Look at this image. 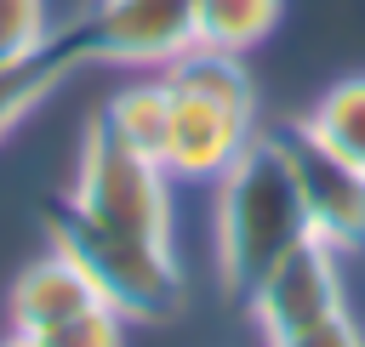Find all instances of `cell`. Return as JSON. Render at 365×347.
<instances>
[{"label":"cell","instance_id":"30bf717a","mask_svg":"<svg viewBox=\"0 0 365 347\" xmlns=\"http://www.w3.org/2000/svg\"><path fill=\"white\" fill-rule=\"evenodd\" d=\"M285 0H194V46L245 57L279 23Z\"/></svg>","mask_w":365,"mask_h":347},{"label":"cell","instance_id":"6da1fadb","mask_svg":"<svg viewBox=\"0 0 365 347\" xmlns=\"http://www.w3.org/2000/svg\"><path fill=\"white\" fill-rule=\"evenodd\" d=\"M302 239H314L308 228V205L297 188V165L285 137H251L240 148V159L217 176V273L222 290L245 307L251 290L262 284V273L291 256Z\"/></svg>","mask_w":365,"mask_h":347},{"label":"cell","instance_id":"3957f363","mask_svg":"<svg viewBox=\"0 0 365 347\" xmlns=\"http://www.w3.org/2000/svg\"><path fill=\"white\" fill-rule=\"evenodd\" d=\"M46 239H51V250H63L86 273L97 301L114 307L125 324H160L188 301V284H182L171 245L108 228V222L86 216L68 193L46 205Z\"/></svg>","mask_w":365,"mask_h":347},{"label":"cell","instance_id":"277c9868","mask_svg":"<svg viewBox=\"0 0 365 347\" xmlns=\"http://www.w3.org/2000/svg\"><path fill=\"white\" fill-rule=\"evenodd\" d=\"M68 199L86 216L108 222V228H125V233L171 245V176H165V165L137 154L131 142H120L97 114L86 125Z\"/></svg>","mask_w":365,"mask_h":347},{"label":"cell","instance_id":"2e32d148","mask_svg":"<svg viewBox=\"0 0 365 347\" xmlns=\"http://www.w3.org/2000/svg\"><path fill=\"white\" fill-rule=\"evenodd\" d=\"M0 347H51V341H46V336H29V330H11Z\"/></svg>","mask_w":365,"mask_h":347},{"label":"cell","instance_id":"4fadbf2b","mask_svg":"<svg viewBox=\"0 0 365 347\" xmlns=\"http://www.w3.org/2000/svg\"><path fill=\"white\" fill-rule=\"evenodd\" d=\"M46 40H51L46 0H0V63L40 51Z\"/></svg>","mask_w":365,"mask_h":347},{"label":"cell","instance_id":"ba28073f","mask_svg":"<svg viewBox=\"0 0 365 347\" xmlns=\"http://www.w3.org/2000/svg\"><path fill=\"white\" fill-rule=\"evenodd\" d=\"M86 307H97V290H91L86 273H80L63 250H51V245H46V256H34V262L11 279V290H6V319H11V330H29V336H51L63 319H74V313H86Z\"/></svg>","mask_w":365,"mask_h":347},{"label":"cell","instance_id":"9c48e42d","mask_svg":"<svg viewBox=\"0 0 365 347\" xmlns=\"http://www.w3.org/2000/svg\"><path fill=\"white\" fill-rule=\"evenodd\" d=\"M80 68H86V57H80V46H74L63 28H51V40H46L40 51L0 63V137H11V131H17L68 74H80Z\"/></svg>","mask_w":365,"mask_h":347},{"label":"cell","instance_id":"7c38bea8","mask_svg":"<svg viewBox=\"0 0 365 347\" xmlns=\"http://www.w3.org/2000/svg\"><path fill=\"white\" fill-rule=\"evenodd\" d=\"M165 108H171V97H165V74H160V80H131V85H120V91L97 108V119H103L120 142H131L137 154L160 159V142H165Z\"/></svg>","mask_w":365,"mask_h":347},{"label":"cell","instance_id":"5bb4252c","mask_svg":"<svg viewBox=\"0 0 365 347\" xmlns=\"http://www.w3.org/2000/svg\"><path fill=\"white\" fill-rule=\"evenodd\" d=\"M46 341H51V347H125V319L97 301V307H86V313L63 319Z\"/></svg>","mask_w":365,"mask_h":347},{"label":"cell","instance_id":"5b68a950","mask_svg":"<svg viewBox=\"0 0 365 347\" xmlns=\"http://www.w3.org/2000/svg\"><path fill=\"white\" fill-rule=\"evenodd\" d=\"M63 34L86 63L114 68H165L194 46V0H91Z\"/></svg>","mask_w":365,"mask_h":347},{"label":"cell","instance_id":"8992f818","mask_svg":"<svg viewBox=\"0 0 365 347\" xmlns=\"http://www.w3.org/2000/svg\"><path fill=\"white\" fill-rule=\"evenodd\" d=\"M336 307H342V267H336V250L325 239H302L291 256H279L245 301V313L257 319V330L268 341L285 330H302Z\"/></svg>","mask_w":365,"mask_h":347},{"label":"cell","instance_id":"52a82bcc","mask_svg":"<svg viewBox=\"0 0 365 347\" xmlns=\"http://www.w3.org/2000/svg\"><path fill=\"white\" fill-rule=\"evenodd\" d=\"M279 137H285V148H291L297 188H302L314 239H325L336 256H342V250H365V171L348 165L342 154L319 148L302 125H291V131H279Z\"/></svg>","mask_w":365,"mask_h":347},{"label":"cell","instance_id":"8fae6325","mask_svg":"<svg viewBox=\"0 0 365 347\" xmlns=\"http://www.w3.org/2000/svg\"><path fill=\"white\" fill-rule=\"evenodd\" d=\"M302 131H308L319 148H331V154H342L348 165L365 171V74L336 80V85L308 108Z\"/></svg>","mask_w":365,"mask_h":347},{"label":"cell","instance_id":"7a4b0ae2","mask_svg":"<svg viewBox=\"0 0 365 347\" xmlns=\"http://www.w3.org/2000/svg\"><path fill=\"white\" fill-rule=\"evenodd\" d=\"M165 142L160 165L171 182H217L257 137V91L234 51L188 46L165 63Z\"/></svg>","mask_w":365,"mask_h":347},{"label":"cell","instance_id":"9a60e30c","mask_svg":"<svg viewBox=\"0 0 365 347\" xmlns=\"http://www.w3.org/2000/svg\"><path fill=\"white\" fill-rule=\"evenodd\" d=\"M268 347H365V336H359V324L348 319V307H336V313H325V319H314V324H302V330L274 336Z\"/></svg>","mask_w":365,"mask_h":347}]
</instances>
